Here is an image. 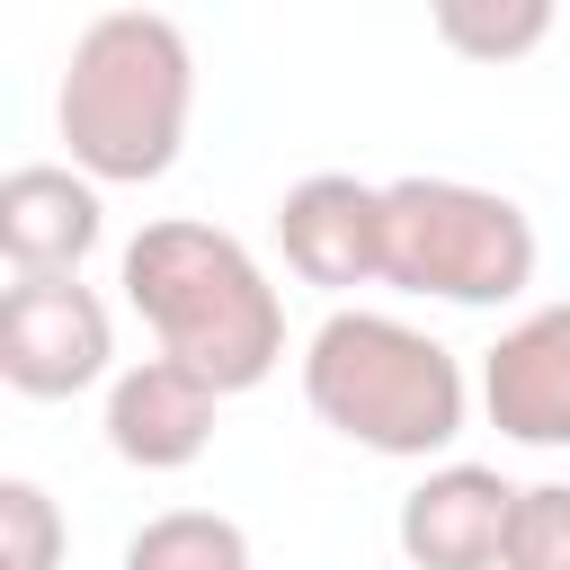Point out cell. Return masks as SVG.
Masks as SVG:
<instances>
[{"label":"cell","instance_id":"6da1fadb","mask_svg":"<svg viewBox=\"0 0 570 570\" xmlns=\"http://www.w3.org/2000/svg\"><path fill=\"white\" fill-rule=\"evenodd\" d=\"M196 116V53L160 9H107L71 36L53 134L89 187H151L178 169Z\"/></svg>","mask_w":570,"mask_h":570},{"label":"cell","instance_id":"7a4b0ae2","mask_svg":"<svg viewBox=\"0 0 570 570\" xmlns=\"http://www.w3.org/2000/svg\"><path fill=\"white\" fill-rule=\"evenodd\" d=\"M116 285L142 312V330L160 338V356L205 374L223 401L285 365V303H276L267 267L232 232H214L196 214L142 223L125 240V258H116Z\"/></svg>","mask_w":570,"mask_h":570},{"label":"cell","instance_id":"3957f363","mask_svg":"<svg viewBox=\"0 0 570 570\" xmlns=\"http://www.w3.org/2000/svg\"><path fill=\"white\" fill-rule=\"evenodd\" d=\"M303 401L330 436L392 454V463H428L463 436L472 383H463V356L445 338L410 330L401 312L338 303L303 338Z\"/></svg>","mask_w":570,"mask_h":570},{"label":"cell","instance_id":"277c9868","mask_svg":"<svg viewBox=\"0 0 570 570\" xmlns=\"http://www.w3.org/2000/svg\"><path fill=\"white\" fill-rule=\"evenodd\" d=\"M383 285L499 312L534 285V223L517 196L472 178H392L383 187Z\"/></svg>","mask_w":570,"mask_h":570},{"label":"cell","instance_id":"5b68a950","mask_svg":"<svg viewBox=\"0 0 570 570\" xmlns=\"http://www.w3.org/2000/svg\"><path fill=\"white\" fill-rule=\"evenodd\" d=\"M116 321L80 276H18L0 294V383L27 401H71L116 383Z\"/></svg>","mask_w":570,"mask_h":570},{"label":"cell","instance_id":"8992f818","mask_svg":"<svg viewBox=\"0 0 570 570\" xmlns=\"http://www.w3.org/2000/svg\"><path fill=\"white\" fill-rule=\"evenodd\" d=\"M276 249L303 285L321 294H356L383 285V187L347 178V169H312L276 196Z\"/></svg>","mask_w":570,"mask_h":570},{"label":"cell","instance_id":"52a82bcc","mask_svg":"<svg viewBox=\"0 0 570 570\" xmlns=\"http://www.w3.org/2000/svg\"><path fill=\"white\" fill-rule=\"evenodd\" d=\"M508 517H517V481L490 463H436L428 481H410L392 543L410 570H499L508 552Z\"/></svg>","mask_w":570,"mask_h":570},{"label":"cell","instance_id":"ba28073f","mask_svg":"<svg viewBox=\"0 0 570 570\" xmlns=\"http://www.w3.org/2000/svg\"><path fill=\"white\" fill-rule=\"evenodd\" d=\"M481 410L508 445H570V303L499 330V347L481 356Z\"/></svg>","mask_w":570,"mask_h":570},{"label":"cell","instance_id":"9c48e42d","mask_svg":"<svg viewBox=\"0 0 570 570\" xmlns=\"http://www.w3.org/2000/svg\"><path fill=\"white\" fill-rule=\"evenodd\" d=\"M214 410L223 392L205 374H187L178 356H142L107 383V445L134 472H187L214 445Z\"/></svg>","mask_w":570,"mask_h":570},{"label":"cell","instance_id":"30bf717a","mask_svg":"<svg viewBox=\"0 0 570 570\" xmlns=\"http://www.w3.org/2000/svg\"><path fill=\"white\" fill-rule=\"evenodd\" d=\"M98 232H107V205L71 160H27L0 178V258L18 276H80Z\"/></svg>","mask_w":570,"mask_h":570},{"label":"cell","instance_id":"8fae6325","mask_svg":"<svg viewBox=\"0 0 570 570\" xmlns=\"http://www.w3.org/2000/svg\"><path fill=\"white\" fill-rule=\"evenodd\" d=\"M116 570H249V534L223 508H160L125 534Z\"/></svg>","mask_w":570,"mask_h":570},{"label":"cell","instance_id":"7c38bea8","mask_svg":"<svg viewBox=\"0 0 570 570\" xmlns=\"http://www.w3.org/2000/svg\"><path fill=\"white\" fill-rule=\"evenodd\" d=\"M436 36H445L454 53H472V62H517V53H534V45L552 36V9H543V0H508V9L445 0V9H436Z\"/></svg>","mask_w":570,"mask_h":570},{"label":"cell","instance_id":"4fadbf2b","mask_svg":"<svg viewBox=\"0 0 570 570\" xmlns=\"http://www.w3.org/2000/svg\"><path fill=\"white\" fill-rule=\"evenodd\" d=\"M0 570H62V508L45 481H0Z\"/></svg>","mask_w":570,"mask_h":570},{"label":"cell","instance_id":"5bb4252c","mask_svg":"<svg viewBox=\"0 0 570 570\" xmlns=\"http://www.w3.org/2000/svg\"><path fill=\"white\" fill-rule=\"evenodd\" d=\"M499 570H570V481H525Z\"/></svg>","mask_w":570,"mask_h":570}]
</instances>
